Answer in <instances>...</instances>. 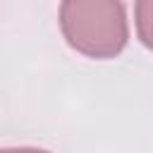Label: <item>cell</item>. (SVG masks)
Masks as SVG:
<instances>
[{"label": "cell", "mask_w": 153, "mask_h": 153, "mask_svg": "<svg viewBox=\"0 0 153 153\" xmlns=\"http://www.w3.org/2000/svg\"><path fill=\"white\" fill-rule=\"evenodd\" d=\"M60 29L76 53L93 60L120 55L129 38L122 0H62Z\"/></svg>", "instance_id": "6da1fadb"}, {"label": "cell", "mask_w": 153, "mask_h": 153, "mask_svg": "<svg viewBox=\"0 0 153 153\" xmlns=\"http://www.w3.org/2000/svg\"><path fill=\"white\" fill-rule=\"evenodd\" d=\"M0 153H50V151L33 148V146H19V148H0Z\"/></svg>", "instance_id": "3957f363"}, {"label": "cell", "mask_w": 153, "mask_h": 153, "mask_svg": "<svg viewBox=\"0 0 153 153\" xmlns=\"http://www.w3.org/2000/svg\"><path fill=\"white\" fill-rule=\"evenodd\" d=\"M134 19H136L139 41L148 50H153V0H136Z\"/></svg>", "instance_id": "7a4b0ae2"}]
</instances>
